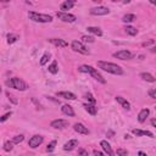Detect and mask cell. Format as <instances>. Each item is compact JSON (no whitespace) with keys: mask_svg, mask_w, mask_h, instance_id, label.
<instances>
[{"mask_svg":"<svg viewBox=\"0 0 156 156\" xmlns=\"http://www.w3.org/2000/svg\"><path fill=\"white\" fill-rule=\"evenodd\" d=\"M98 66L99 69L104 70L108 73H112V74H118V76H121V74H123V70L121 69V67L116 64H112V62H106V61H99L98 62Z\"/></svg>","mask_w":156,"mask_h":156,"instance_id":"6da1fadb","label":"cell"},{"mask_svg":"<svg viewBox=\"0 0 156 156\" xmlns=\"http://www.w3.org/2000/svg\"><path fill=\"white\" fill-rule=\"evenodd\" d=\"M78 71L79 72H82V73H89V74H92V76L95 78L98 82H100V83H103V84H105L106 83V80L104 79V77L101 76V74L98 72V70L97 69H93L92 66H88V65H83V66H80L79 69H78Z\"/></svg>","mask_w":156,"mask_h":156,"instance_id":"7a4b0ae2","label":"cell"},{"mask_svg":"<svg viewBox=\"0 0 156 156\" xmlns=\"http://www.w3.org/2000/svg\"><path fill=\"white\" fill-rule=\"evenodd\" d=\"M28 17L34 22H40V23H48L52 21V17L50 15H43V13H38L34 11L28 12Z\"/></svg>","mask_w":156,"mask_h":156,"instance_id":"3957f363","label":"cell"},{"mask_svg":"<svg viewBox=\"0 0 156 156\" xmlns=\"http://www.w3.org/2000/svg\"><path fill=\"white\" fill-rule=\"evenodd\" d=\"M6 85H8V87H10V88H13V89L21 90V92L26 90L27 88H28V85H27V83H24L22 79H20V78H17V77L9 79L8 82H6Z\"/></svg>","mask_w":156,"mask_h":156,"instance_id":"277c9868","label":"cell"},{"mask_svg":"<svg viewBox=\"0 0 156 156\" xmlns=\"http://www.w3.org/2000/svg\"><path fill=\"white\" fill-rule=\"evenodd\" d=\"M56 16L59 17V20H61V21L69 22V23H72V22H74V21L77 20L74 15H71V13L64 12V11H57V12H56Z\"/></svg>","mask_w":156,"mask_h":156,"instance_id":"5b68a950","label":"cell"},{"mask_svg":"<svg viewBox=\"0 0 156 156\" xmlns=\"http://www.w3.org/2000/svg\"><path fill=\"white\" fill-rule=\"evenodd\" d=\"M71 46H72V49H73L74 51L80 52V54H83V55H89V50H88L80 42H78V40H73L72 44H71Z\"/></svg>","mask_w":156,"mask_h":156,"instance_id":"8992f818","label":"cell"},{"mask_svg":"<svg viewBox=\"0 0 156 156\" xmlns=\"http://www.w3.org/2000/svg\"><path fill=\"white\" fill-rule=\"evenodd\" d=\"M133 56L134 55L129 50H120L113 54V57L120 59V60H131V59H133Z\"/></svg>","mask_w":156,"mask_h":156,"instance_id":"52a82bcc","label":"cell"},{"mask_svg":"<svg viewBox=\"0 0 156 156\" xmlns=\"http://www.w3.org/2000/svg\"><path fill=\"white\" fill-rule=\"evenodd\" d=\"M92 15H95V16H104V15H108L110 13V10L105 6H98V8H93L90 10Z\"/></svg>","mask_w":156,"mask_h":156,"instance_id":"ba28073f","label":"cell"},{"mask_svg":"<svg viewBox=\"0 0 156 156\" xmlns=\"http://www.w3.org/2000/svg\"><path fill=\"white\" fill-rule=\"evenodd\" d=\"M43 140L44 139H43L42 135H33V137L29 139V141H28V145L32 149H36L43 143Z\"/></svg>","mask_w":156,"mask_h":156,"instance_id":"9c48e42d","label":"cell"},{"mask_svg":"<svg viewBox=\"0 0 156 156\" xmlns=\"http://www.w3.org/2000/svg\"><path fill=\"white\" fill-rule=\"evenodd\" d=\"M50 126L52 128H55V129H64V128L69 127V121H66V120H55V121L51 122Z\"/></svg>","mask_w":156,"mask_h":156,"instance_id":"30bf717a","label":"cell"},{"mask_svg":"<svg viewBox=\"0 0 156 156\" xmlns=\"http://www.w3.org/2000/svg\"><path fill=\"white\" fill-rule=\"evenodd\" d=\"M49 42H50L51 44H54L55 46H59V48H66V46H69V43L65 42L64 39L52 38V39H49Z\"/></svg>","mask_w":156,"mask_h":156,"instance_id":"8fae6325","label":"cell"},{"mask_svg":"<svg viewBox=\"0 0 156 156\" xmlns=\"http://www.w3.org/2000/svg\"><path fill=\"white\" fill-rule=\"evenodd\" d=\"M76 146H78V140L77 139H71V140H69L67 143L64 145V150L65 151H71V150H73Z\"/></svg>","mask_w":156,"mask_h":156,"instance_id":"7c38bea8","label":"cell"},{"mask_svg":"<svg viewBox=\"0 0 156 156\" xmlns=\"http://www.w3.org/2000/svg\"><path fill=\"white\" fill-rule=\"evenodd\" d=\"M73 129L76 131L77 133H79V134H89V129H88V128L82 123H76L73 126Z\"/></svg>","mask_w":156,"mask_h":156,"instance_id":"4fadbf2b","label":"cell"},{"mask_svg":"<svg viewBox=\"0 0 156 156\" xmlns=\"http://www.w3.org/2000/svg\"><path fill=\"white\" fill-rule=\"evenodd\" d=\"M100 145H101V148L104 149V151H105L108 156H115V154H113V151H112V149H111V145L108 144L106 140H101V141H100Z\"/></svg>","mask_w":156,"mask_h":156,"instance_id":"5bb4252c","label":"cell"},{"mask_svg":"<svg viewBox=\"0 0 156 156\" xmlns=\"http://www.w3.org/2000/svg\"><path fill=\"white\" fill-rule=\"evenodd\" d=\"M57 97L64 98L66 100H76V95L71 92H60V93H57Z\"/></svg>","mask_w":156,"mask_h":156,"instance_id":"9a60e30c","label":"cell"},{"mask_svg":"<svg viewBox=\"0 0 156 156\" xmlns=\"http://www.w3.org/2000/svg\"><path fill=\"white\" fill-rule=\"evenodd\" d=\"M149 113H150V111H149V108H143L139 115H138V121L140 122V123H143V122H145L146 117L149 116Z\"/></svg>","mask_w":156,"mask_h":156,"instance_id":"2e32d148","label":"cell"},{"mask_svg":"<svg viewBox=\"0 0 156 156\" xmlns=\"http://www.w3.org/2000/svg\"><path fill=\"white\" fill-rule=\"evenodd\" d=\"M74 4H76V1H74V0H66V1H64L62 4H61V10L65 12V10L72 9Z\"/></svg>","mask_w":156,"mask_h":156,"instance_id":"e0dca14e","label":"cell"},{"mask_svg":"<svg viewBox=\"0 0 156 156\" xmlns=\"http://www.w3.org/2000/svg\"><path fill=\"white\" fill-rule=\"evenodd\" d=\"M134 135H137V137H141V135H148V137L150 138H154V134L149 131H141V129H133L132 131Z\"/></svg>","mask_w":156,"mask_h":156,"instance_id":"ac0fdd59","label":"cell"},{"mask_svg":"<svg viewBox=\"0 0 156 156\" xmlns=\"http://www.w3.org/2000/svg\"><path fill=\"white\" fill-rule=\"evenodd\" d=\"M61 111H62L65 115H67V116H70V117L74 116V111H73L72 106H70V105H64L62 107H61Z\"/></svg>","mask_w":156,"mask_h":156,"instance_id":"d6986e66","label":"cell"},{"mask_svg":"<svg viewBox=\"0 0 156 156\" xmlns=\"http://www.w3.org/2000/svg\"><path fill=\"white\" fill-rule=\"evenodd\" d=\"M83 107L85 108V111L88 112V113H90V115H97V112H98V110H97V107L94 106V105H92V104H84L83 105Z\"/></svg>","mask_w":156,"mask_h":156,"instance_id":"ffe728a7","label":"cell"},{"mask_svg":"<svg viewBox=\"0 0 156 156\" xmlns=\"http://www.w3.org/2000/svg\"><path fill=\"white\" fill-rule=\"evenodd\" d=\"M116 101H117V103H120L125 108H127V110H129V108H131L129 103H128V101H127L125 98H122V97H116Z\"/></svg>","mask_w":156,"mask_h":156,"instance_id":"44dd1931","label":"cell"},{"mask_svg":"<svg viewBox=\"0 0 156 156\" xmlns=\"http://www.w3.org/2000/svg\"><path fill=\"white\" fill-rule=\"evenodd\" d=\"M87 29H88V32L92 33V34H94V36H98V37L103 36V32H101V29L98 28V27H88Z\"/></svg>","mask_w":156,"mask_h":156,"instance_id":"7402d4cb","label":"cell"},{"mask_svg":"<svg viewBox=\"0 0 156 156\" xmlns=\"http://www.w3.org/2000/svg\"><path fill=\"white\" fill-rule=\"evenodd\" d=\"M140 77L143 78L144 80H146V82H150V83H154L155 82V78L151 76L150 73H146V72H143V73H140Z\"/></svg>","mask_w":156,"mask_h":156,"instance_id":"603a6c76","label":"cell"},{"mask_svg":"<svg viewBox=\"0 0 156 156\" xmlns=\"http://www.w3.org/2000/svg\"><path fill=\"white\" fill-rule=\"evenodd\" d=\"M125 31H126L127 34H129V36H135L138 33L137 28H134V27H132V26H126L125 27Z\"/></svg>","mask_w":156,"mask_h":156,"instance_id":"cb8c5ba5","label":"cell"},{"mask_svg":"<svg viewBox=\"0 0 156 156\" xmlns=\"http://www.w3.org/2000/svg\"><path fill=\"white\" fill-rule=\"evenodd\" d=\"M134 20H135V15H133V13H127V15L123 16L122 21L126 22V23H129V22H133Z\"/></svg>","mask_w":156,"mask_h":156,"instance_id":"d4e9b609","label":"cell"},{"mask_svg":"<svg viewBox=\"0 0 156 156\" xmlns=\"http://www.w3.org/2000/svg\"><path fill=\"white\" fill-rule=\"evenodd\" d=\"M49 72L50 73H52V74H56L57 73V71H59V69H57V62H56V61H54V62L49 66Z\"/></svg>","mask_w":156,"mask_h":156,"instance_id":"484cf974","label":"cell"},{"mask_svg":"<svg viewBox=\"0 0 156 156\" xmlns=\"http://www.w3.org/2000/svg\"><path fill=\"white\" fill-rule=\"evenodd\" d=\"M23 139H24V137H23L22 134L16 135V137H13L12 143H13V144H20V143H22V141H23Z\"/></svg>","mask_w":156,"mask_h":156,"instance_id":"4316f807","label":"cell"},{"mask_svg":"<svg viewBox=\"0 0 156 156\" xmlns=\"http://www.w3.org/2000/svg\"><path fill=\"white\" fill-rule=\"evenodd\" d=\"M49 57H50V54H49V52H45L44 55L42 56V59H40V65H42V66L45 65V64L49 61Z\"/></svg>","mask_w":156,"mask_h":156,"instance_id":"83f0119b","label":"cell"},{"mask_svg":"<svg viewBox=\"0 0 156 156\" xmlns=\"http://www.w3.org/2000/svg\"><path fill=\"white\" fill-rule=\"evenodd\" d=\"M12 148H13V143L12 141H5V144H4V150L5 151H11L12 150Z\"/></svg>","mask_w":156,"mask_h":156,"instance_id":"f1b7e54d","label":"cell"},{"mask_svg":"<svg viewBox=\"0 0 156 156\" xmlns=\"http://www.w3.org/2000/svg\"><path fill=\"white\" fill-rule=\"evenodd\" d=\"M17 39H18V36H16V34H8V43L9 44L15 43Z\"/></svg>","mask_w":156,"mask_h":156,"instance_id":"f546056e","label":"cell"},{"mask_svg":"<svg viewBox=\"0 0 156 156\" xmlns=\"http://www.w3.org/2000/svg\"><path fill=\"white\" fill-rule=\"evenodd\" d=\"M6 95H8L9 100L11 101V103H12V104H15V105H16V104H18V101H17V99H16L15 97H13V95H12V94H10L9 92H6Z\"/></svg>","mask_w":156,"mask_h":156,"instance_id":"4dcf8cb0","label":"cell"},{"mask_svg":"<svg viewBox=\"0 0 156 156\" xmlns=\"http://www.w3.org/2000/svg\"><path fill=\"white\" fill-rule=\"evenodd\" d=\"M84 98H85V99H87L88 101H90L92 104H95V103H97V100L94 99V97L92 95V94H89V93H87L85 95H84Z\"/></svg>","mask_w":156,"mask_h":156,"instance_id":"1f68e13d","label":"cell"},{"mask_svg":"<svg viewBox=\"0 0 156 156\" xmlns=\"http://www.w3.org/2000/svg\"><path fill=\"white\" fill-rule=\"evenodd\" d=\"M55 145H56V140H52L51 143L48 145V148H46V150H48L49 153H51V151H54V149H55Z\"/></svg>","mask_w":156,"mask_h":156,"instance_id":"d6a6232c","label":"cell"},{"mask_svg":"<svg viewBox=\"0 0 156 156\" xmlns=\"http://www.w3.org/2000/svg\"><path fill=\"white\" fill-rule=\"evenodd\" d=\"M82 40H83L84 43H93L94 42V38L90 37V36H83L82 37Z\"/></svg>","mask_w":156,"mask_h":156,"instance_id":"836d02e7","label":"cell"},{"mask_svg":"<svg viewBox=\"0 0 156 156\" xmlns=\"http://www.w3.org/2000/svg\"><path fill=\"white\" fill-rule=\"evenodd\" d=\"M116 154H117L118 156H127V155H128L127 150H125V149H117Z\"/></svg>","mask_w":156,"mask_h":156,"instance_id":"e575fe53","label":"cell"},{"mask_svg":"<svg viewBox=\"0 0 156 156\" xmlns=\"http://www.w3.org/2000/svg\"><path fill=\"white\" fill-rule=\"evenodd\" d=\"M149 97L153 98V99H156V89H150L149 90Z\"/></svg>","mask_w":156,"mask_h":156,"instance_id":"d590c367","label":"cell"},{"mask_svg":"<svg viewBox=\"0 0 156 156\" xmlns=\"http://www.w3.org/2000/svg\"><path fill=\"white\" fill-rule=\"evenodd\" d=\"M78 154H79V156H88V151L84 150V149H79Z\"/></svg>","mask_w":156,"mask_h":156,"instance_id":"8d00e7d4","label":"cell"},{"mask_svg":"<svg viewBox=\"0 0 156 156\" xmlns=\"http://www.w3.org/2000/svg\"><path fill=\"white\" fill-rule=\"evenodd\" d=\"M10 116H11V112H8V113H5V115H4V116L1 117V120H0V121H1V122H5V121H6V120H8V118H9Z\"/></svg>","mask_w":156,"mask_h":156,"instance_id":"74e56055","label":"cell"},{"mask_svg":"<svg viewBox=\"0 0 156 156\" xmlns=\"http://www.w3.org/2000/svg\"><path fill=\"white\" fill-rule=\"evenodd\" d=\"M154 43V40H149V42H144L143 44H141V46H144V48H145V46H149V45H151Z\"/></svg>","mask_w":156,"mask_h":156,"instance_id":"f35d334b","label":"cell"},{"mask_svg":"<svg viewBox=\"0 0 156 156\" xmlns=\"http://www.w3.org/2000/svg\"><path fill=\"white\" fill-rule=\"evenodd\" d=\"M94 156H105L101 151H98V150H94Z\"/></svg>","mask_w":156,"mask_h":156,"instance_id":"ab89813d","label":"cell"},{"mask_svg":"<svg viewBox=\"0 0 156 156\" xmlns=\"http://www.w3.org/2000/svg\"><path fill=\"white\" fill-rule=\"evenodd\" d=\"M151 125L156 128V118H153V120H151Z\"/></svg>","mask_w":156,"mask_h":156,"instance_id":"60d3db41","label":"cell"},{"mask_svg":"<svg viewBox=\"0 0 156 156\" xmlns=\"http://www.w3.org/2000/svg\"><path fill=\"white\" fill-rule=\"evenodd\" d=\"M150 51H151L153 54H156V46H153V48L150 49Z\"/></svg>","mask_w":156,"mask_h":156,"instance_id":"b9f144b4","label":"cell"},{"mask_svg":"<svg viewBox=\"0 0 156 156\" xmlns=\"http://www.w3.org/2000/svg\"><path fill=\"white\" fill-rule=\"evenodd\" d=\"M138 155H139V156H146V154H145V153H143V151H139V153H138Z\"/></svg>","mask_w":156,"mask_h":156,"instance_id":"7bdbcfd3","label":"cell"},{"mask_svg":"<svg viewBox=\"0 0 156 156\" xmlns=\"http://www.w3.org/2000/svg\"><path fill=\"white\" fill-rule=\"evenodd\" d=\"M108 135H110V137H108V138H112V135H113V132H108Z\"/></svg>","mask_w":156,"mask_h":156,"instance_id":"ee69618b","label":"cell"},{"mask_svg":"<svg viewBox=\"0 0 156 156\" xmlns=\"http://www.w3.org/2000/svg\"><path fill=\"white\" fill-rule=\"evenodd\" d=\"M150 3H151V4H154V5H156V1H154V0H151Z\"/></svg>","mask_w":156,"mask_h":156,"instance_id":"f6af8a7d","label":"cell"},{"mask_svg":"<svg viewBox=\"0 0 156 156\" xmlns=\"http://www.w3.org/2000/svg\"><path fill=\"white\" fill-rule=\"evenodd\" d=\"M155 110H156V107H155Z\"/></svg>","mask_w":156,"mask_h":156,"instance_id":"bcb514c9","label":"cell"}]
</instances>
